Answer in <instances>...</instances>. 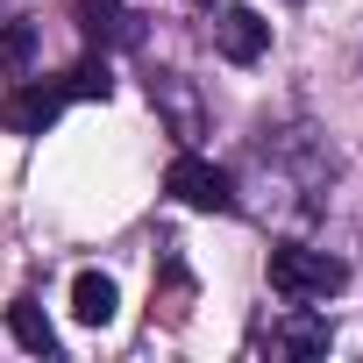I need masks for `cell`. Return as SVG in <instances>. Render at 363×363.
I'll use <instances>...</instances> for the list:
<instances>
[{
  "mask_svg": "<svg viewBox=\"0 0 363 363\" xmlns=\"http://www.w3.org/2000/svg\"><path fill=\"white\" fill-rule=\"evenodd\" d=\"M349 285V264L328 257V250H306V242H278L271 250V292L278 299H335Z\"/></svg>",
  "mask_w": 363,
  "mask_h": 363,
  "instance_id": "obj_1",
  "label": "cell"
},
{
  "mask_svg": "<svg viewBox=\"0 0 363 363\" xmlns=\"http://www.w3.org/2000/svg\"><path fill=\"white\" fill-rule=\"evenodd\" d=\"M328 342H335V328H328V313H313L306 299H292V313L271 328V356H328Z\"/></svg>",
  "mask_w": 363,
  "mask_h": 363,
  "instance_id": "obj_5",
  "label": "cell"
},
{
  "mask_svg": "<svg viewBox=\"0 0 363 363\" xmlns=\"http://www.w3.org/2000/svg\"><path fill=\"white\" fill-rule=\"evenodd\" d=\"M79 29H86L93 50H128V43H143V22L121 15V0H79Z\"/></svg>",
  "mask_w": 363,
  "mask_h": 363,
  "instance_id": "obj_6",
  "label": "cell"
},
{
  "mask_svg": "<svg viewBox=\"0 0 363 363\" xmlns=\"http://www.w3.org/2000/svg\"><path fill=\"white\" fill-rule=\"evenodd\" d=\"M150 100H164V107L178 114V135H193V100L178 93V79H171V72H157V79H150Z\"/></svg>",
  "mask_w": 363,
  "mask_h": 363,
  "instance_id": "obj_11",
  "label": "cell"
},
{
  "mask_svg": "<svg viewBox=\"0 0 363 363\" xmlns=\"http://www.w3.org/2000/svg\"><path fill=\"white\" fill-rule=\"evenodd\" d=\"M36 50H43V29L36 22H0V72H8V79H22L36 65Z\"/></svg>",
  "mask_w": 363,
  "mask_h": 363,
  "instance_id": "obj_9",
  "label": "cell"
},
{
  "mask_svg": "<svg viewBox=\"0 0 363 363\" xmlns=\"http://www.w3.org/2000/svg\"><path fill=\"white\" fill-rule=\"evenodd\" d=\"M65 79H29L22 72V86L8 93V100H0V128H8V135H43L57 114H65Z\"/></svg>",
  "mask_w": 363,
  "mask_h": 363,
  "instance_id": "obj_3",
  "label": "cell"
},
{
  "mask_svg": "<svg viewBox=\"0 0 363 363\" xmlns=\"http://www.w3.org/2000/svg\"><path fill=\"white\" fill-rule=\"evenodd\" d=\"M65 93H72V100H107V93H114V72H107V57H79V65L65 72Z\"/></svg>",
  "mask_w": 363,
  "mask_h": 363,
  "instance_id": "obj_10",
  "label": "cell"
},
{
  "mask_svg": "<svg viewBox=\"0 0 363 363\" xmlns=\"http://www.w3.org/2000/svg\"><path fill=\"white\" fill-rule=\"evenodd\" d=\"M72 313H79L86 328H107V320L121 313V292H114V278H107V271H79V278H72Z\"/></svg>",
  "mask_w": 363,
  "mask_h": 363,
  "instance_id": "obj_7",
  "label": "cell"
},
{
  "mask_svg": "<svg viewBox=\"0 0 363 363\" xmlns=\"http://www.w3.org/2000/svg\"><path fill=\"white\" fill-rule=\"evenodd\" d=\"M214 50H221L228 65H257V57L271 50V22H264L257 8H221V15H214Z\"/></svg>",
  "mask_w": 363,
  "mask_h": 363,
  "instance_id": "obj_4",
  "label": "cell"
},
{
  "mask_svg": "<svg viewBox=\"0 0 363 363\" xmlns=\"http://www.w3.org/2000/svg\"><path fill=\"white\" fill-rule=\"evenodd\" d=\"M8 328H15V342H22L29 356H57V328L43 320L36 299H15V306H8Z\"/></svg>",
  "mask_w": 363,
  "mask_h": 363,
  "instance_id": "obj_8",
  "label": "cell"
},
{
  "mask_svg": "<svg viewBox=\"0 0 363 363\" xmlns=\"http://www.w3.org/2000/svg\"><path fill=\"white\" fill-rule=\"evenodd\" d=\"M164 193L178 200V207H200V214H235V178L221 171V164H207V157H171V171H164Z\"/></svg>",
  "mask_w": 363,
  "mask_h": 363,
  "instance_id": "obj_2",
  "label": "cell"
}]
</instances>
